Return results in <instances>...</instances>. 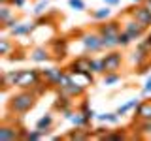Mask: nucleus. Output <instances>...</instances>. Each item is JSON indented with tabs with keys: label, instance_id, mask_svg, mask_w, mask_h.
<instances>
[{
	"label": "nucleus",
	"instance_id": "25",
	"mask_svg": "<svg viewBox=\"0 0 151 141\" xmlns=\"http://www.w3.org/2000/svg\"><path fill=\"white\" fill-rule=\"evenodd\" d=\"M129 135L125 134V132H121V130H110L106 134V137H104V141H121V139H127Z\"/></svg>",
	"mask_w": 151,
	"mask_h": 141
},
{
	"label": "nucleus",
	"instance_id": "10",
	"mask_svg": "<svg viewBox=\"0 0 151 141\" xmlns=\"http://www.w3.org/2000/svg\"><path fill=\"white\" fill-rule=\"evenodd\" d=\"M85 90H87V85H81V83H78V81H70L66 87L57 88V92H59V94H64V96H70V98L83 96Z\"/></svg>",
	"mask_w": 151,
	"mask_h": 141
},
{
	"label": "nucleus",
	"instance_id": "15",
	"mask_svg": "<svg viewBox=\"0 0 151 141\" xmlns=\"http://www.w3.org/2000/svg\"><path fill=\"white\" fill-rule=\"evenodd\" d=\"M53 122H55V119H53V113H45L42 119H38V122H36V128L42 132L44 135H47L51 132V128H53Z\"/></svg>",
	"mask_w": 151,
	"mask_h": 141
},
{
	"label": "nucleus",
	"instance_id": "22",
	"mask_svg": "<svg viewBox=\"0 0 151 141\" xmlns=\"http://www.w3.org/2000/svg\"><path fill=\"white\" fill-rule=\"evenodd\" d=\"M13 6H9V4H2L0 6V25H6L12 17H15V13L12 11Z\"/></svg>",
	"mask_w": 151,
	"mask_h": 141
},
{
	"label": "nucleus",
	"instance_id": "36",
	"mask_svg": "<svg viewBox=\"0 0 151 141\" xmlns=\"http://www.w3.org/2000/svg\"><path fill=\"white\" fill-rule=\"evenodd\" d=\"M104 2H106V6H117L121 0H104Z\"/></svg>",
	"mask_w": 151,
	"mask_h": 141
},
{
	"label": "nucleus",
	"instance_id": "39",
	"mask_svg": "<svg viewBox=\"0 0 151 141\" xmlns=\"http://www.w3.org/2000/svg\"><path fill=\"white\" fill-rule=\"evenodd\" d=\"M147 41H149V43H151V34H147Z\"/></svg>",
	"mask_w": 151,
	"mask_h": 141
},
{
	"label": "nucleus",
	"instance_id": "38",
	"mask_svg": "<svg viewBox=\"0 0 151 141\" xmlns=\"http://www.w3.org/2000/svg\"><path fill=\"white\" fill-rule=\"evenodd\" d=\"M132 2H134V4H144L145 0H132Z\"/></svg>",
	"mask_w": 151,
	"mask_h": 141
},
{
	"label": "nucleus",
	"instance_id": "26",
	"mask_svg": "<svg viewBox=\"0 0 151 141\" xmlns=\"http://www.w3.org/2000/svg\"><path fill=\"white\" fill-rule=\"evenodd\" d=\"M12 49H15V45L9 41V38H2V40H0V55H2V56H8Z\"/></svg>",
	"mask_w": 151,
	"mask_h": 141
},
{
	"label": "nucleus",
	"instance_id": "32",
	"mask_svg": "<svg viewBox=\"0 0 151 141\" xmlns=\"http://www.w3.org/2000/svg\"><path fill=\"white\" fill-rule=\"evenodd\" d=\"M47 8H49V0H40V2L36 4V8H34V15L36 17L44 15V13L47 11Z\"/></svg>",
	"mask_w": 151,
	"mask_h": 141
},
{
	"label": "nucleus",
	"instance_id": "33",
	"mask_svg": "<svg viewBox=\"0 0 151 141\" xmlns=\"http://www.w3.org/2000/svg\"><path fill=\"white\" fill-rule=\"evenodd\" d=\"M68 4H70V8H74V9H76V11H83V9L87 8L83 0H68Z\"/></svg>",
	"mask_w": 151,
	"mask_h": 141
},
{
	"label": "nucleus",
	"instance_id": "14",
	"mask_svg": "<svg viewBox=\"0 0 151 141\" xmlns=\"http://www.w3.org/2000/svg\"><path fill=\"white\" fill-rule=\"evenodd\" d=\"M19 75H21V70H9V72L2 73V92H6L9 87H15Z\"/></svg>",
	"mask_w": 151,
	"mask_h": 141
},
{
	"label": "nucleus",
	"instance_id": "5",
	"mask_svg": "<svg viewBox=\"0 0 151 141\" xmlns=\"http://www.w3.org/2000/svg\"><path fill=\"white\" fill-rule=\"evenodd\" d=\"M40 72H42V77L47 81V85L55 88H59L66 77V72L60 68H47V70H40Z\"/></svg>",
	"mask_w": 151,
	"mask_h": 141
},
{
	"label": "nucleus",
	"instance_id": "16",
	"mask_svg": "<svg viewBox=\"0 0 151 141\" xmlns=\"http://www.w3.org/2000/svg\"><path fill=\"white\" fill-rule=\"evenodd\" d=\"M28 58L34 62H47V60H51V51L45 47H36L28 53Z\"/></svg>",
	"mask_w": 151,
	"mask_h": 141
},
{
	"label": "nucleus",
	"instance_id": "4",
	"mask_svg": "<svg viewBox=\"0 0 151 141\" xmlns=\"http://www.w3.org/2000/svg\"><path fill=\"white\" fill-rule=\"evenodd\" d=\"M79 38H81L85 53H98V51H102V41H100L102 36L98 32H83Z\"/></svg>",
	"mask_w": 151,
	"mask_h": 141
},
{
	"label": "nucleus",
	"instance_id": "8",
	"mask_svg": "<svg viewBox=\"0 0 151 141\" xmlns=\"http://www.w3.org/2000/svg\"><path fill=\"white\" fill-rule=\"evenodd\" d=\"M127 13H129V15H132L136 21H140L142 25H145L147 28L151 26V11L145 8V4H136V6L130 8Z\"/></svg>",
	"mask_w": 151,
	"mask_h": 141
},
{
	"label": "nucleus",
	"instance_id": "7",
	"mask_svg": "<svg viewBox=\"0 0 151 141\" xmlns=\"http://www.w3.org/2000/svg\"><path fill=\"white\" fill-rule=\"evenodd\" d=\"M121 25L123 23L119 21H104L100 26H98V34L104 36V38H113V40H117V36H119V32H121Z\"/></svg>",
	"mask_w": 151,
	"mask_h": 141
},
{
	"label": "nucleus",
	"instance_id": "3",
	"mask_svg": "<svg viewBox=\"0 0 151 141\" xmlns=\"http://www.w3.org/2000/svg\"><path fill=\"white\" fill-rule=\"evenodd\" d=\"M123 30H125L127 34H129V36L132 38V41H136L138 38H142V36L145 34L147 26H145V25H142L140 21H136V19L132 17V15H129V13H127V19L123 21Z\"/></svg>",
	"mask_w": 151,
	"mask_h": 141
},
{
	"label": "nucleus",
	"instance_id": "11",
	"mask_svg": "<svg viewBox=\"0 0 151 141\" xmlns=\"http://www.w3.org/2000/svg\"><path fill=\"white\" fill-rule=\"evenodd\" d=\"M91 62H93V58L87 56V55L78 56L76 60H72V64L68 66V70L70 72H76V73H89L91 72Z\"/></svg>",
	"mask_w": 151,
	"mask_h": 141
},
{
	"label": "nucleus",
	"instance_id": "31",
	"mask_svg": "<svg viewBox=\"0 0 151 141\" xmlns=\"http://www.w3.org/2000/svg\"><path fill=\"white\" fill-rule=\"evenodd\" d=\"M130 41H132V38L125 30H121L119 36H117V47H127V45H130Z\"/></svg>",
	"mask_w": 151,
	"mask_h": 141
},
{
	"label": "nucleus",
	"instance_id": "21",
	"mask_svg": "<svg viewBox=\"0 0 151 141\" xmlns=\"http://www.w3.org/2000/svg\"><path fill=\"white\" fill-rule=\"evenodd\" d=\"M136 137H151V120H145V119H140V122L136 124Z\"/></svg>",
	"mask_w": 151,
	"mask_h": 141
},
{
	"label": "nucleus",
	"instance_id": "29",
	"mask_svg": "<svg viewBox=\"0 0 151 141\" xmlns=\"http://www.w3.org/2000/svg\"><path fill=\"white\" fill-rule=\"evenodd\" d=\"M42 137H45L44 134H42L38 128L34 130H30V132H27V130H23V135H21V139H30V141H34V139H42Z\"/></svg>",
	"mask_w": 151,
	"mask_h": 141
},
{
	"label": "nucleus",
	"instance_id": "1",
	"mask_svg": "<svg viewBox=\"0 0 151 141\" xmlns=\"http://www.w3.org/2000/svg\"><path fill=\"white\" fill-rule=\"evenodd\" d=\"M38 94L32 90V88H21L17 94H13L8 102V109L9 113L13 115H23V113L30 111L32 107L36 105V100H38Z\"/></svg>",
	"mask_w": 151,
	"mask_h": 141
},
{
	"label": "nucleus",
	"instance_id": "37",
	"mask_svg": "<svg viewBox=\"0 0 151 141\" xmlns=\"http://www.w3.org/2000/svg\"><path fill=\"white\" fill-rule=\"evenodd\" d=\"M144 4H145V8H147V9H149V11H151V0H145V2H144Z\"/></svg>",
	"mask_w": 151,
	"mask_h": 141
},
{
	"label": "nucleus",
	"instance_id": "12",
	"mask_svg": "<svg viewBox=\"0 0 151 141\" xmlns=\"http://www.w3.org/2000/svg\"><path fill=\"white\" fill-rule=\"evenodd\" d=\"M23 130L25 128H21V126L17 128L15 124H2L0 126V139H21Z\"/></svg>",
	"mask_w": 151,
	"mask_h": 141
},
{
	"label": "nucleus",
	"instance_id": "35",
	"mask_svg": "<svg viewBox=\"0 0 151 141\" xmlns=\"http://www.w3.org/2000/svg\"><path fill=\"white\" fill-rule=\"evenodd\" d=\"M142 94H144V96H147V94H151V75L147 77V81H145L144 88H142Z\"/></svg>",
	"mask_w": 151,
	"mask_h": 141
},
{
	"label": "nucleus",
	"instance_id": "34",
	"mask_svg": "<svg viewBox=\"0 0 151 141\" xmlns=\"http://www.w3.org/2000/svg\"><path fill=\"white\" fill-rule=\"evenodd\" d=\"M108 132H110L108 128H94V130H93V137H96V139H104Z\"/></svg>",
	"mask_w": 151,
	"mask_h": 141
},
{
	"label": "nucleus",
	"instance_id": "6",
	"mask_svg": "<svg viewBox=\"0 0 151 141\" xmlns=\"http://www.w3.org/2000/svg\"><path fill=\"white\" fill-rule=\"evenodd\" d=\"M104 60V68H106V73L108 72H119L121 70V64H123V55L119 51L111 49L106 56H102Z\"/></svg>",
	"mask_w": 151,
	"mask_h": 141
},
{
	"label": "nucleus",
	"instance_id": "18",
	"mask_svg": "<svg viewBox=\"0 0 151 141\" xmlns=\"http://www.w3.org/2000/svg\"><path fill=\"white\" fill-rule=\"evenodd\" d=\"M53 107L59 113H64V111L72 109V98H70V96H64V94H59V96H57V100H55V103H53Z\"/></svg>",
	"mask_w": 151,
	"mask_h": 141
},
{
	"label": "nucleus",
	"instance_id": "30",
	"mask_svg": "<svg viewBox=\"0 0 151 141\" xmlns=\"http://www.w3.org/2000/svg\"><path fill=\"white\" fill-rule=\"evenodd\" d=\"M121 81V73L119 72H108L104 73V85H115Z\"/></svg>",
	"mask_w": 151,
	"mask_h": 141
},
{
	"label": "nucleus",
	"instance_id": "27",
	"mask_svg": "<svg viewBox=\"0 0 151 141\" xmlns=\"http://www.w3.org/2000/svg\"><path fill=\"white\" fill-rule=\"evenodd\" d=\"M91 72H93L94 75L106 73V68H104V60H102V58H93V62H91Z\"/></svg>",
	"mask_w": 151,
	"mask_h": 141
},
{
	"label": "nucleus",
	"instance_id": "9",
	"mask_svg": "<svg viewBox=\"0 0 151 141\" xmlns=\"http://www.w3.org/2000/svg\"><path fill=\"white\" fill-rule=\"evenodd\" d=\"M49 51L53 55V58H57V60L64 58L66 53H68V40L66 38H55V40H51Z\"/></svg>",
	"mask_w": 151,
	"mask_h": 141
},
{
	"label": "nucleus",
	"instance_id": "19",
	"mask_svg": "<svg viewBox=\"0 0 151 141\" xmlns=\"http://www.w3.org/2000/svg\"><path fill=\"white\" fill-rule=\"evenodd\" d=\"M89 137H93V130L89 128H76L64 135V139H89Z\"/></svg>",
	"mask_w": 151,
	"mask_h": 141
},
{
	"label": "nucleus",
	"instance_id": "2",
	"mask_svg": "<svg viewBox=\"0 0 151 141\" xmlns=\"http://www.w3.org/2000/svg\"><path fill=\"white\" fill-rule=\"evenodd\" d=\"M42 79L44 77H42L40 70H21V75H19V81L15 87L17 88H34Z\"/></svg>",
	"mask_w": 151,
	"mask_h": 141
},
{
	"label": "nucleus",
	"instance_id": "17",
	"mask_svg": "<svg viewBox=\"0 0 151 141\" xmlns=\"http://www.w3.org/2000/svg\"><path fill=\"white\" fill-rule=\"evenodd\" d=\"M68 120L72 122L76 128H89V126H91V120H89L81 111H74L72 115H70V119H68Z\"/></svg>",
	"mask_w": 151,
	"mask_h": 141
},
{
	"label": "nucleus",
	"instance_id": "20",
	"mask_svg": "<svg viewBox=\"0 0 151 141\" xmlns=\"http://www.w3.org/2000/svg\"><path fill=\"white\" fill-rule=\"evenodd\" d=\"M136 117H138V119L151 120V100L140 102V105L136 107Z\"/></svg>",
	"mask_w": 151,
	"mask_h": 141
},
{
	"label": "nucleus",
	"instance_id": "28",
	"mask_svg": "<svg viewBox=\"0 0 151 141\" xmlns=\"http://www.w3.org/2000/svg\"><path fill=\"white\" fill-rule=\"evenodd\" d=\"M119 117L121 115H117V113H100V115H96V119L102 120V122H111V124H115V122H119Z\"/></svg>",
	"mask_w": 151,
	"mask_h": 141
},
{
	"label": "nucleus",
	"instance_id": "13",
	"mask_svg": "<svg viewBox=\"0 0 151 141\" xmlns=\"http://www.w3.org/2000/svg\"><path fill=\"white\" fill-rule=\"evenodd\" d=\"M38 25L36 21H27V23H19L17 26H13L12 30H9V34H12L13 38H19V36H28L32 34V30H34Z\"/></svg>",
	"mask_w": 151,
	"mask_h": 141
},
{
	"label": "nucleus",
	"instance_id": "24",
	"mask_svg": "<svg viewBox=\"0 0 151 141\" xmlns=\"http://www.w3.org/2000/svg\"><path fill=\"white\" fill-rule=\"evenodd\" d=\"M140 105V100H130V102H127V103H123V105H119V107H117V115H125V113H129L130 109H136V107H138Z\"/></svg>",
	"mask_w": 151,
	"mask_h": 141
},
{
	"label": "nucleus",
	"instance_id": "23",
	"mask_svg": "<svg viewBox=\"0 0 151 141\" xmlns=\"http://www.w3.org/2000/svg\"><path fill=\"white\" fill-rule=\"evenodd\" d=\"M111 6H106V8H98L94 9V11H91V17L94 19V21H106L108 17L111 15Z\"/></svg>",
	"mask_w": 151,
	"mask_h": 141
}]
</instances>
